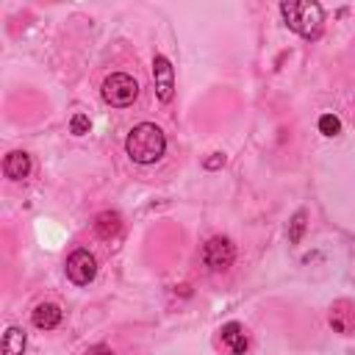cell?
<instances>
[{
  "label": "cell",
  "instance_id": "obj_1",
  "mask_svg": "<svg viewBox=\"0 0 355 355\" xmlns=\"http://www.w3.org/2000/svg\"><path fill=\"white\" fill-rule=\"evenodd\" d=\"M125 150H128V155H130L136 164H155V161L164 155V150H166V136H164V130H161L158 125H153V122H139V125L128 133Z\"/></svg>",
  "mask_w": 355,
  "mask_h": 355
},
{
  "label": "cell",
  "instance_id": "obj_7",
  "mask_svg": "<svg viewBox=\"0 0 355 355\" xmlns=\"http://www.w3.org/2000/svg\"><path fill=\"white\" fill-rule=\"evenodd\" d=\"M327 319H330V327H333L336 333H341V336L355 333V305H352V302H347V300L333 302Z\"/></svg>",
  "mask_w": 355,
  "mask_h": 355
},
{
  "label": "cell",
  "instance_id": "obj_12",
  "mask_svg": "<svg viewBox=\"0 0 355 355\" xmlns=\"http://www.w3.org/2000/svg\"><path fill=\"white\" fill-rule=\"evenodd\" d=\"M22 349H25V330L8 327L3 336V355H22Z\"/></svg>",
  "mask_w": 355,
  "mask_h": 355
},
{
  "label": "cell",
  "instance_id": "obj_8",
  "mask_svg": "<svg viewBox=\"0 0 355 355\" xmlns=\"http://www.w3.org/2000/svg\"><path fill=\"white\" fill-rule=\"evenodd\" d=\"M222 344L230 349V355H244L247 352V333L239 322L222 324Z\"/></svg>",
  "mask_w": 355,
  "mask_h": 355
},
{
  "label": "cell",
  "instance_id": "obj_17",
  "mask_svg": "<svg viewBox=\"0 0 355 355\" xmlns=\"http://www.w3.org/2000/svg\"><path fill=\"white\" fill-rule=\"evenodd\" d=\"M86 355H114L108 347H103V344H97V347H89L86 349Z\"/></svg>",
  "mask_w": 355,
  "mask_h": 355
},
{
  "label": "cell",
  "instance_id": "obj_9",
  "mask_svg": "<svg viewBox=\"0 0 355 355\" xmlns=\"http://www.w3.org/2000/svg\"><path fill=\"white\" fill-rule=\"evenodd\" d=\"M3 172H6V178H11V180H22V178H28V172H31V155L22 153V150L8 153L6 161H3Z\"/></svg>",
  "mask_w": 355,
  "mask_h": 355
},
{
  "label": "cell",
  "instance_id": "obj_6",
  "mask_svg": "<svg viewBox=\"0 0 355 355\" xmlns=\"http://www.w3.org/2000/svg\"><path fill=\"white\" fill-rule=\"evenodd\" d=\"M153 78H155V94L161 103H169L175 94V69L166 55L153 58Z\"/></svg>",
  "mask_w": 355,
  "mask_h": 355
},
{
  "label": "cell",
  "instance_id": "obj_5",
  "mask_svg": "<svg viewBox=\"0 0 355 355\" xmlns=\"http://www.w3.org/2000/svg\"><path fill=\"white\" fill-rule=\"evenodd\" d=\"M97 275V261L89 250H75L69 258H67V277L75 283V286H89Z\"/></svg>",
  "mask_w": 355,
  "mask_h": 355
},
{
  "label": "cell",
  "instance_id": "obj_14",
  "mask_svg": "<svg viewBox=\"0 0 355 355\" xmlns=\"http://www.w3.org/2000/svg\"><path fill=\"white\" fill-rule=\"evenodd\" d=\"M319 130H322L324 136H338V133H341V122H338V116L324 114V116L319 119Z\"/></svg>",
  "mask_w": 355,
  "mask_h": 355
},
{
  "label": "cell",
  "instance_id": "obj_13",
  "mask_svg": "<svg viewBox=\"0 0 355 355\" xmlns=\"http://www.w3.org/2000/svg\"><path fill=\"white\" fill-rule=\"evenodd\" d=\"M302 233H305V211H297L294 219H291V225H288V241L291 244H300Z\"/></svg>",
  "mask_w": 355,
  "mask_h": 355
},
{
  "label": "cell",
  "instance_id": "obj_11",
  "mask_svg": "<svg viewBox=\"0 0 355 355\" xmlns=\"http://www.w3.org/2000/svg\"><path fill=\"white\" fill-rule=\"evenodd\" d=\"M33 324L39 327V330H53L58 322H61V308L58 305H53V302H42V305H36L33 308Z\"/></svg>",
  "mask_w": 355,
  "mask_h": 355
},
{
  "label": "cell",
  "instance_id": "obj_2",
  "mask_svg": "<svg viewBox=\"0 0 355 355\" xmlns=\"http://www.w3.org/2000/svg\"><path fill=\"white\" fill-rule=\"evenodd\" d=\"M280 14L286 19V25L305 36V39H316L322 33V22H324V11L319 3H311V0H288V3H280Z\"/></svg>",
  "mask_w": 355,
  "mask_h": 355
},
{
  "label": "cell",
  "instance_id": "obj_3",
  "mask_svg": "<svg viewBox=\"0 0 355 355\" xmlns=\"http://www.w3.org/2000/svg\"><path fill=\"white\" fill-rule=\"evenodd\" d=\"M136 97H139V83H136L130 75L114 72V75H108V78L103 80V100H105L108 105L125 108V105H130Z\"/></svg>",
  "mask_w": 355,
  "mask_h": 355
},
{
  "label": "cell",
  "instance_id": "obj_15",
  "mask_svg": "<svg viewBox=\"0 0 355 355\" xmlns=\"http://www.w3.org/2000/svg\"><path fill=\"white\" fill-rule=\"evenodd\" d=\"M89 128H92V122H89V116H86V114H75V116H72V122H69V130H72L75 136L89 133Z\"/></svg>",
  "mask_w": 355,
  "mask_h": 355
},
{
  "label": "cell",
  "instance_id": "obj_4",
  "mask_svg": "<svg viewBox=\"0 0 355 355\" xmlns=\"http://www.w3.org/2000/svg\"><path fill=\"white\" fill-rule=\"evenodd\" d=\"M236 258V247L230 239L225 236H214L202 244V263L211 269V272H225Z\"/></svg>",
  "mask_w": 355,
  "mask_h": 355
},
{
  "label": "cell",
  "instance_id": "obj_16",
  "mask_svg": "<svg viewBox=\"0 0 355 355\" xmlns=\"http://www.w3.org/2000/svg\"><path fill=\"white\" fill-rule=\"evenodd\" d=\"M225 164V155L222 153H214L208 161H205V169H216V166H222Z\"/></svg>",
  "mask_w": 355,
  "mask_h": 355
},
{
  "label": "cell",
  "instance_id": "obj_10",
  "mask_svg": "<svg viewBox=\"0 0 355 355\" xmlns=\"http://www.w3.org/2000/svg\"><path fill=\"white\" fill-rule=\"evenodd\" d=\"M119 230H122V216H119L116 211H103V214H97V219H94V233H97L100 239L111 241V239L119 236Z\"/></svg>",
  "mask_w": 355,
  "mask_h": 355
}]
</instances>
